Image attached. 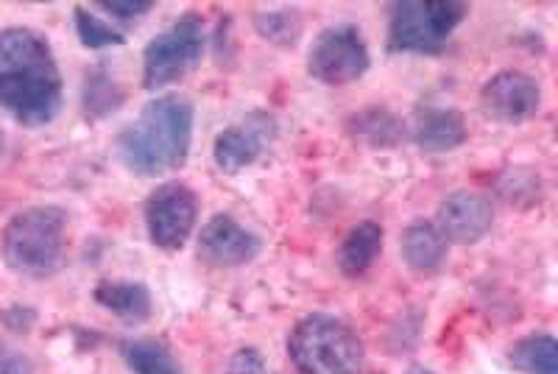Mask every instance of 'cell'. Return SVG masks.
Returning <instances> with one entry per match:
<instances>
[{"label":"cell","instance_id":"6da1fadb","mask_svg":"<svg viewBox=\"0 0 558 374\" xmlns=\"http://www.w3.org/2000/svg\"><path fill=\"white\" fill-rule=\"evenodd\" d=\"M62 73L43 34L0 32V109L23 126H45L62 109Z\"/></svg>","mask_w":558,"mask_h":374},{"label":"cell","instance_id":"7a4b0ae2","mask_svg":"<svg viewBox=\"0 0 558 374\" xmlns=\"http://www.w3.org/2000/svg\"><path fill=\"white\" fill-rule=\"evenodd\" d=\"M193 104L184 96H159L143 107L137 121L121 129L114 152L137 177H166L187 162L193 143Z\"/></svg>","mask_w":558,"mask_h":374},{"label":"cell","instance_id":"3957f363","mask_svg":"<svg viewBox=\"0 0 558 374\" xmlns=\"http://www.w3.org/2000/svg\"><path fill=\"white\" fill-rule=\"evenodd\" d=\"M68 213L59 207H28L3 229V261L14 274L53 277L64 263Z\"/></svg>","mask_w":558,"mask_h":374},{"label":"cell","instance_id":"277c9868","mask_svg":"<svg viewBox=\"0 0 558 374\" xmlns=\"http://www.w3.org/2000/svg\"><path fill=\"white\" fill-rule=\"evenodd\" d=\"M288 355L299 374H363L366 349L357 333L330 313H313L293 327Z\"/></svg>","mask_w":558,"mask_h":374},{"label":"cell","instance_id":"5b68a950","mask_svg":"<svg viewBox=\"0 0 558 374\" xmlns=\"http://www.w3.org/2000/svg\"><path fill=\"white\" fill-rule=\"evenodd\" d=\"M466 3L458 0H427V3H393L388 26V51L393 53H441L463 17Z\"/></svg>","mask_w":558,"mask_h":374},{"label":"cell","instance_id":"8992f818","mask_svg":"<svg viewBox=\"0 0 558 374\" xmlns=\"http://www.w3.org/2000/svg\"><path fill=\"white\" fill-rule=\"evenodd\" d=\"M204 53V23L198 14H184L148 43L143 53V87L159 89L191 73Z\"/></svg>","mask_w":558,"mask_h":374},{"label":"cell","instance_id":"52a82bcc","mask_svg":"<svg viewBox=\"0 0 558 374\" xmlns=\"http://www.w3.org/2000/svg\"><path fill=\"white\" fill-rule=\"evenodd\" d=\"M372 64L368 48L355 26H332L316 37L307 53V73L316 82L343 87L363 76Z\"/></svg>","mask_w":558,"mask_h":374},{"label":"cell","instance_id":"ba28073f","mask_svg":"<svg viewBox=\"0 0 558 374\" xmlns=\"http://www.w3.org/2000/svg\"><path fill=\"white\" fill-rule=\"evenodd\" d=\"M198 221L196 193L182 182L159 184L146 202V227L154 246L177 252L193 236Z\"/></svg>","mask_w":558,"mask_h":374},{"label":"cell","instance_id":"9c48e42d","mask_svg":"<svg viewBox=\"0 0 558 374\" xmlns=\"http://www.w3.org/2000/svg\"><path fill=\"white\" fill-rule=\"evenodd\" d=\"M277 137V121L268 112H248L238 123L223 129L213 143V159L223 173L235 177L263 157Z\"/></svg>","mask_w":558,"mask_h":374},{"label":"cell","instance_id":"30bf717a","mask_svg":"<svg viewBox=\"0 0 558 374\" xmlns=\"http://www.w3.org/2000/svg\"><path fill=\"white\" fill-rule=\"evenodd\" d=\"M481 107L486 118L497 123H508V126L525 123L536 118V112L542 109V87L527 73L506 70V73L488 79L481 93Z\"/></svg>","mask_w":558,"mask_h":374},{"label":"cell","instance_id":"8fae6325","mask_svg":"<svg viewBox=\"0 0 558 374\" xmlns=\"http://www.w3.org/2000/svg\"><path fill=\"white\" fill-rule=\"evenodd\" d=\"M263 252L260 236H254L252 229L241 227L232 216L209 218L202 227L198 236V261L216 268H235L246 266V263L257 261V254Z\"/></svg>","mask_w":558,"mask_h":374},{"label":"cell","instance_id":"7c38bea8","mask_svg":"<svg viewBox=\"0 0 558 374\" xmlns=\"http://www.w3.org/2000/svg\"><path fill=\"white\" fill-rule=\"evenodd\" d=\"M495 221V204L492 198L475 191H458L438 204L436 224L441 238L461 246H472L492 229Z\"/></svg>","mask_w":558,"mask_h":374},{"label":"cell","instance_id":"4fadbf2b","mask_svg":"<svg viewBox=\"0 0 558 374\" xmlns=\"http://www.w3.org/2000/svg\"><path fill=\"white\" fill-rule=\"evenodd\" d=\"M411 137L422 152L445 154L463 146L470 132H466V121L458 109L427 107L413 114Z\"/></svg>","mask_w":558,"mask_h":374},{"label":"cell","instance_id":"5bb4252c","mask_svg":"<svg viewBox=\"0 0 558 374\" xmlns=\"http://www.w3.org/2000/svg\"><path fill=\"white\" fill-rule=\"evenodd\" d=\"M96 302L126 324H143L151 316V291L132 279H101Z\"/></svg>","mask_w":558,"mask_h":374},{"label":"cell","instance_id":"9a60e30c","mask_svg":"<svg viewBox=\"0 0 558 374\" xmlns=\"http://www.w3.org/2000/svg\"><path fill=\"white\" fill-rule=\"evenodd\" d=\"M402 261L413 274L430 277V274L441 272V266H445L447 241L433 224H411L405 229V236H402Z\"/></svg>","mask_w":558,"mask_h":374},{"label":"cell","instance_id":"2e32d148","mask_svg":"<svg viewBox=\"0 0 558 374\" xmlns=\"http://www.w3.org/2000/svg\"><path fill=\"white\" fill-rule=\"evenodd\" d=\"M383 252V227L377 221L357 224L341 243L338 252V268L347 277H361L368 268L375 266V261Z\"/></svg>","mask_w":558,"mask_h":374},{"label":"cell","instance_id":"e0dca14e","mask_svg":"<svg viewBox=\"0 0 558 374\" xmlns=\"http://www.w3.org/2000/svg\"><path fill=\"white\" fill-rule=\"evenodd\" d=\"M511 366L525 374H558V343L556 338L539 333L517 341L508 352Z\"/></svg>","mask_w":558,"mask_h":374},{"label":"cell","instance_id":"ac0fdd59","mask_svg":"<svg viewBox=\"0 0 558 374\" xmlns=\"http://www.w3.org/2000/svg\"><path fill=\"white\" fill-rule=\"evenodd\" d=\"M347 129L352 137L363 140V143L375 148L397 146L405 137V126L391 112H386V109H366V112L355 114L347 123Z\"/></svg>","mask_w":558,"mask_h":374},{"label":"cell","instance_id":"d6986e66","mask_svg":"<svg viewBox=\"0 0 558 374\" xmlns=\"http://www.w3.org/2000/svg\"><path fill=\"white\" fill-rule=\"evenodd\" d=\"M121 355L134 374H182L166 343L132 338L121 343Z\"/></svg>","mask_w":558,"mask_h":374},{"label":"cell","instance_id":"ffe728a7","mask_svg":"<svg viewBox=\"0 0 558 374\" xmlns=\"http://www.w3.org/2000/svg\"><path fill=\"white\" fill-rule=\"evenodd\" d=\"M123 104V89L112 82L107 70H93L84 79V114L89 121H101Z\"/></svg>","mask_w":558,"mask_h":374},{"label":"cell","instance_id":"44dd1931","mask_svg":"<svg viewBox=\"0 0 558 374\" xmlns=\"http://www.w3.org/2000/svg\"><path fill=\"white\" fill-rule=\"evenodd\" d=\"M254 28L263 39L274 45H282V48H291L296 45V39L302 37V20H299L296 9H268V12L254 14Z\"/></svg>","mask_w":558,"mask_h":374},{"label":"cell","instance_id":"7402d4cb","mask_svg":"<svg viewBox=\"0 0 558 374\" xmlns=\"http://www.w3.org/2000/svg\"><path fill=\"white\" fill-rule=\"evenodd\" d=\"M76 32L87 48H109V45H123V32L112 28L104 17H98L96 9L76 7Z\"/></svg>","mask_w":558,"mask_h":374},{"label":"cell","instance_id":"603a6c76","mask_svg":"<svg viewBox=\"0 0 558 374\" xmlns=\"http://www.w3.org/2000/svg\"><path fill=\"white\" fill-rule=\"evenodd\" d=\"M221 374H266V361H263L260 349L241 347L229 355Z\"/></svg>","mask_w":558,"mask_h":374},{"label":"cell","instance_id":"cb8c5ba5","mask_svg":"<svg viewBox=\"0 0 558 374\" xmlns=\"http://www.w3.org/2000/svg\"><path fill=\"white\" fill-rule=\"evenodd\" d=\"M0 374H34L32 361L9 343H0Z\"/></svg>","mask_w":558,"mask_h":374},{"label":"cell","instance_id":"d4e9b609","mask_svg":"<svg viewBox=\"0 0 558 374\" xmlns=\"http://www.w3.org/2000/svg\"><path fill=\"white\" fill-rule=\"evenodd\" d=\"M96 12H107L112 17H121V20H137L143 14H148L154 9V3H121V0H114V3H96Z\"/></svg>","mask_w":558,"mask_h":374}]
</instances>
